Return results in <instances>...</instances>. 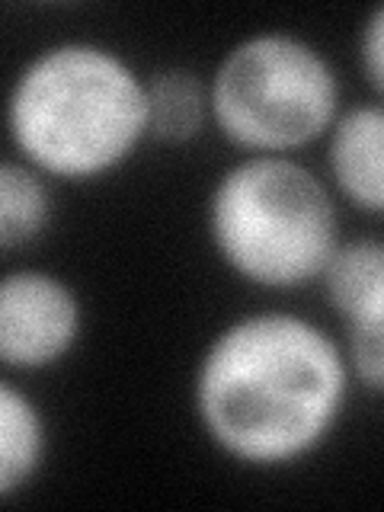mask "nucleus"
Segmentation results:
<instances>
[{"mask_svg": "<svg viewBox=\"0 0 384 512\" xmlns=\"http://www.w3.org/2000/svg\"><path fill=\"white\" fill-rule=\"evenodd\" d=\"M352 384L343 343L327 327L295 311H250L202 349L192 413L228 461L285 471L333 439Z\"/></svg>", "mask_w": 384, "mask_h": 512, "instance_id": "obj_1", "label": "nucleus"}, {"mask_svg": "<svg viewBox=\"0 0 384 512\" xmlns=\"http://www.w3.org/2000/svg\"><path fill=\"white\" fill-rule=\"evenodd\" d=\"M4 128L16 157L45 180H103L148 141L144 74L103 42H52L10 80Z\"/></svg>", "mask_w": 384, "mask_h": 512, "instance_id": "obj_2", "label": "nucleus"}, {"mask_svg": "<svg viewBox=\"0 0 384 512\" xmlns=\"http://www.w3.org/2000/svg\"><path fill=\"white\" fill-rule=\"evenodd\" d=\"M205 234L224 269L260 292L314 285L343 244L340 202L298 157L247 154L205 202Z\"/></svg>", "mask_w": 384, "mask_h": 512, "instance_id": "obj_3", "label": "nucleus"}, {"mask_svg": "<svg viewBox=\"0 0 384 512\" xmlns=\"http://www.w3.org/2000/svg\"><path fill=\"white\" fill-rule=\"evenodd\" d=\"M208 80L218 135L244 154L295 157L343 112V77L295 32H253L221 55Z\"/></svg>", "mask_w": 384, "mask_h": 512, "instance_id": "obj_4", "label": "nucleus"}, {"mask_svg": "<svg viewBox=\"0 0 384 512\" xmlns=\"http://www.w3.org/2000/svg\"><path fill=\"white\" fill-rule=\"evenodd\" d=\"M84 336V301L58 272L20 266L0 276V365L10 372H48Z\"/></svg>", "mask_w": 384, "mask_h": 512, "instance_id": "obj_5", "label": "nucleus"}, {"mask_svg": "<svg viewBox=\"0 0 384 512\" xmlns=\"http://www.w3.org/2000/svg\"><path fill=\"white\" fill-rule=\"evenodd\" d=\"M317 285L340 317L352 381L378 397L384 391V244L378 237H343Z\"/></svg>", "mask_w": 384, "mask_h": 512, "instance_id": "obj_6", "label": "nucleus"}, {"mask_svg": "<svg viewBox=\"0 0 384 512\" xmlns=\"http://www.w3.org/2000/svg\"><path fill=\"white\" fill-rule=\"evenodd\" d=\"M327 138V186L336 202L368 218L384 215V109L368 100L343 106Z\"/></svg>", "mask_w": 384, "mask_h": 512, "instance_id": "obj_7", "label": "nucleus"}, {"mask_svg": "<svg viewBox=\"0 0 384 512\" xmlns=\"http://www.w3.org/2000/svg\"><path fill=\"white\" fill-rule=\"evenodd\" d=\"M48 420L36 397L0 378V503L23 493L48 461Z\"/></svg>", "mask_w": 384, "mask_h": 512, "instance_id": "obj_8", "label": "nucleus"}, {"mask_svg": "<svg viewBox=\"0 0 384 512\" xmlns=\"http://www.w3.org/2000/svg\"><path fill=\"white\" fill-rule=\"evenodd\" d=\"M148 138L160 144H189L212 125L208 80L192 68H160L144 77Z\"/></svg>", "mask_w": 384, "mask_h": 512, "instance_id": "obj_9", "label": "nucleus"}, {"mask_svg": "<svg viewBox=\"0 0 384 512\" xmlns=\"http://www.w3.org/2000/svg\"><path fill=\"white\" fill-rule=\"evenodd\" d=\"M48 180L20 157H0V253L32 247L52 224Z\"/></svg>", "mask_w": 384, "mask_h": 512, "instance_id": "obj_10", "label": "nucleus"}, {"mask_svg": "<svg viewBox=\"0 0 384 512\" xmlns=\"http://www.w3.org/2000/svg\"><path fill=\"white\" fill-rule=\"evenodd\" d=\"M359 68L372 100L381 103L384 93V7H372L359 32Z\"/></svg>", "mask_w": 384, "mask_h": 512, "instance_id": "obj_11", "label": "nucleus"}]
</instances>
